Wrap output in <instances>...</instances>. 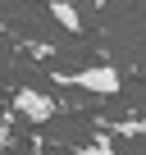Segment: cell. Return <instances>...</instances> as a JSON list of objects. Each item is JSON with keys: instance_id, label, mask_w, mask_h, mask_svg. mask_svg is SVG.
Listing matches in <instances>:
<instances>
[{"instance_id": "cell-3", "label": "cell", "mask_w": 146, "mask_h": 155, "mask_svg": "<svg viewBox=\"0 0 146 155\" xmlns=\"http://www.w3.org/2000/svg\"><path fill=\"white\" fill-rule=\"evenodd\" d=\"M50 18L59 23V28H68V32H82V14L68 5V0H50Z\"/></svg>"}, {"instance_id": "cell-2", "label": "cell", "mask_w": 146, "mask_h": 155, "mask_svg": "<svg viewBox=\"0 0 146 155\" xmlns=\"http://www.w3.org/2000/svg\"><path fill=\"white\" fill-rule=\"evenodd\" d=\"M14 114L28 119V123H50V119H55V101L41 96L37 87H18V91H14Z\"/></svg>"}, {"instance_id": "cell-1", "label": "cell", "mask_w": 146, "mask_h": 155, "mask_svg": "<svg viewBox=\"0 0 146 155\" xmlns=\"http://www.w3.org/2000/svg\"><path fill=\"white\" fill-rule=\"evenodd\" d=\"M50 82L78 87L87 96H114V91H123V73L114 64H91V68H78V73H50Z\"/></svg>"}, {"instance_id": "cell-4", "label": "cell", "mask_w": 146, "mask_h": 155, "mask_svg": "<svg viewBox=\"0 0 146 155\" xmlns=\"http://www.w3.org/2000/svg\"><path fill=\"white\" fill-rule=\"evenodd\" d=\"M101 128H114L119 137H146V119H123V123H110V119H96Z\"/></svg>"}]
</instances>
